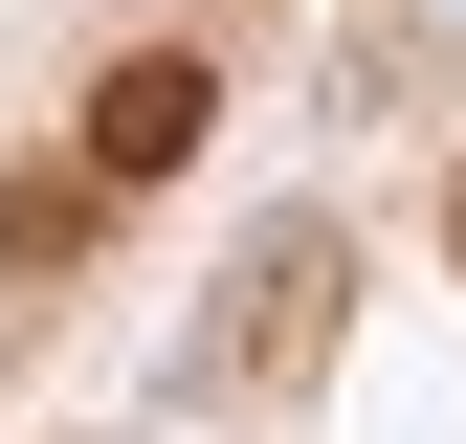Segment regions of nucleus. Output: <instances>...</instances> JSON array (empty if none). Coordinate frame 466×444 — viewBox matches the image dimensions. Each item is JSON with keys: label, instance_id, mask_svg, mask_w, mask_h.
Listing matches in <instances>:
<instances>
[{"label": "nucleus", "instance_id": "obj_1", "mask_svg": "<svg viewBox=\"0 0 466 444\" xmlns=\"http://www.w3.org/2000/svg\"><path fill=\"white\" fill-rule=\"evenodd\" d=\"M200 111H222V89H200V45H134V67L89 89V178H178Z\"/></svg>", "mask_w": 466, "mask_h": 444}]
</instances>
